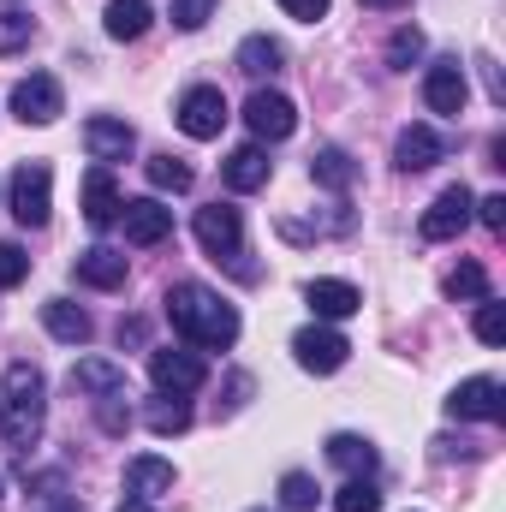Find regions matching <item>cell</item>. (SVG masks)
<instances>
[{
	"mask_svg": "<svg viewBox=\"0 0 506 512\" xmlns=\"http://www.w3.org/2000/svg\"><path fill=\"white\" fill-rule=\"evenodd\" d=\"M441 155H447V137L435 126H405L399 143H393V167H399V173H423V167H435Z\"/></svg>",
	"mask_w": 506,
	"mask_h": 512,
	"instance_id": "14",
	"label": "cell"
},
{
	"mask_svg": "<svg viewBox=\"0 0 506 512\" xmlns=\"http://www.w3.org/2000/svg\"><path fill=\"white\" fill-rule=\"evenodd\" d=\"M447 417H459V423H501L506 417V387L495 376H471V382L453 387V399H447Z\"/></svg>",
	"mask_w": 506,
	"mask_h": 512,
	"instance_id": "9",
	"label": "cell"
},
{
	"mask_svg": "<svg viewBox=\"0 0 506 512\" xmlns=\"http://www.w3.org/2000/svg\"><path fill=\"white\" fill-rule=\"evenodd\" d=\"M215 6H221V0H173V24H179V30H203V24L215 18Z\"/></svg>",
	"mask_w": 506,
	"mask_h": 512,
	"instance_id": "36",
	"label": "cell"
},
{
	"mask_svg": "<svg viewBox=\"0 0 506 512\" xmlns=\"http://www.w3.org/2000/svg\"><path fill=\"white\" fill-rule=\"evenodd\" d=\"M471 215H477V221H483L489 233H501V227H506V197H483V203H477Z\"/></svg>",
	"mask_w": 506,
	"mask_h": 512,
	"instance_id": "39",
	"label": "cell"
},
{
	"mask_svg": "<svg viewBox=\"0 0 506 512\" xmlns=\"http://www.w3.org/2000/svg\"><path fill=\"white\" fill-rule=\"evenodd\" d=\"M245 126H251L256 143H280V137L298 131V108L280 90H256L251 102H245Z\"/></svg>",
	"mask_w": 506,
	"mask_h": 512,
	"instance_id": "12",
	"label": "cell"
},
{
	"mask_svg": "<svg viewBox=\"0 0 506 512\" xmlns=\"http://www.w3.org/2000/svg\"><path fill=\"white\" fill-rule=\"evenodd\" d=\"M78 280L96 286V292H120V286H126V251H108V245L84 251L78 256Z\"/></svg>",
	"mask_w": 506,
	"mask_h": 512,
	"instance_id": "20",
	"label": "cell"
},
{
	"mask_svg": "<svg viewBox=\"0 0 506 512\" xmlns=\"http://www.w3.org/2000/svg\"><path fill=\"white\" fill-rule=\"evenodd\" d=\"M447 298H453V304H483V298H489V274H483V262H459V268L447 274Z\"/></svg>",
	"mask_w": 506,
	"mask_h": 512,
	"instance_id": "29",
	"label": "cell"
},
{
	"mask_svg": "<svg viewBox=\"0 0 506 512\" xmlns=\"http://www.w3.org/2000/svg\"><path fill=\"white\" fill-rule=\"evenodd\" d=\"M42 328L60 340V346H84L90 334H96V322H90V310H78L72 298H48L42 304Z\"/></svg>",
	"mask_w": 506,
	"mask_h": 512,
	"instance_id": "18",
	"label": "cell"
},
{
	"mask_svg": "<svg viewBox=\"0 0 506 512\" xmlns=\"http://www.w3.org/2000/svg\"><path fill=\"white\" fill-rule=\"evenodd\" d=\"M143 423H149L155 435H179V429H191V405H185L179 393H155V399L143 405Z\"/></svg>",
	"mask_w": 506,
	"mask_h": 512,
	"instance_id": "27",
	"label": "cell"
},
{
	"mask_svg": "<svg viewBox=\"0 0 506 512\" xmlns=\"http://www.w3.org/2000/svg\"><path fill=\"white\" fill-rule=\"evenodd\" d=\"M280 507L286 512H310L316 507V483H310L304 471H286V477H280Z\"/></svg>",
	"mask_w": 506,
	"mask_h": 512,
	"instance_id": "33",
	"label": "cell"
},
{
	"mask_svg": "<svg viewBox=\"0 0 506 512\" xmlns=\"http://www.w3.org/2000/svg\"><path fill=\"white\" fill-rule=\"evenodd\" d=\"M191 233H197V245L215 256H245V215L233 209V203H209V209H197V221H191Z\"/></svg>",
	"mask_w": 506,
	"mask_h": 512,
	"instance_id": "5",
	"label": "cell"
},
{
	"mask_svg": "<svg viewBox=\"0 0 506 512\" xmlns=\"http://www.w3.org/2000/svg\"><path fill=\"white\" fill-rule=\"evenodd\" d=\"M334 512H381V489L370 477H352V483L334 495Z\"/></svg>",
	"mask_w": 506,
	"mask_h": 512,
	"instance_id": "31",
	"label": "cell"
},
{
	"mask_svg": "<svg viewBox=\"0 0 506 512\" xmlns=\"http://www.w3.org/2000/svg\"><path fill=\"white\" fill-rule=\"evenodd\" d=\"M102 24H108V36H114V42H137V36L155 24V6H149V0H108Z\"/></svg>",
	"mask_w": 506,
	"mask_h": 512,
	"instance_id": "22",
	"label": "cell"
},
{
	"mask_svg": "<svg viewBox=\"0 0 506 512\" xmlns=\"http://www.w3.org/2000/svg\"><path fill=\"white\" fill-rule=\"evenodd\" d=\"M143 173H149V185H155V191H191V179H197V173H191V161H179V155H149V161H143Z\"/></svg>",
	"mask_w": 506,
	"mask_h": 512,
	"instance_id": "28",
	"label": "cell"
},
{
	"mask_svg": "<svg viewBox=\"0 0 506 512\" xmlns=\"http://www.w3.org/2000/svg\"><path fill=\"white\" fill-rule=\"evenodd\" d=\"M120 185H114V167H90V179H84V221L96 227V233H108L114 221H120Z\"/></svg>",
	"mask_w": 506,
	"mask_h": 512,
	"instance_id": "15",
	"label": "cell"
},
{
	"mask_svg": "<svg viewBox=\"0 0 506 512\" xmlns=\"http://www.w3.org/2000/svg\"><path fill=\"white\" fill-rule=\"evenodd\" d=\"M471 209H477V197L465 191V185H447L429 209H423V221H417V233L429 239V245H441V239H459L465 227H471Z\"/></svg>",
	"mask_w": 506,
	"mask_h": 512,
	"instance_id": "7",
	"label": "cell"
},
{
	"mask_svg": "<svg viewBox=\"0 0 506 512\" xmlns=\"http://www.w3.org/2000/svg\"><path fill=\"white\" fill-rule=\"evenodd\" d=\"M280 6H286V18H298V24H316V18H328L334 0H280Z\"/></svg>",
	"mask_w": 506,
	"mask_h": 512,
	"instance_id": "38",
	"label": "cell"
},
{
	"mask_svg": "<svg viewBox=\"0 0 506 512\" xmlns=\"http://www.w3.org/2000/svg\"><path fill=\"white\" fill-rule=\"evenodd\" d=\"M48 423V376L36 364H6L0 376V441L12 453H30Z\"/></svg>",
	"mask_w": 506,
	"mask_h": 512,
	"instance_id": "2",
	"label": "cell"
},
{
	"mask_svg": "<svg viewBox=\"0 0 506 512\" xmlns=\"http://www.w3.org/2000/svg\"><path fill=\"white\" fill-rule=\"evenodd\" d=\"M417 60H423V30L399 24V30H393V42H387V66H393V72H411Z\"/></svg>",
	"mask_w": 506,
	"mask_h": 512,
	"instance_id": "30",
	"label": "cell"
},
{
	"mask_svg": "<svg viewBox=\"0 0 506 512\" xmlns=\"http://www.w3.org/2000/svg\"><path fill=\"white\" fill-rule=\"evenodd\" d=\"M30 36H36V24H30L24 12H0V54H18V48H30Z\"/></svg>",
	"mask_w": 506,
	"mask_h": 512,
	"instance_id": "34",
	"label": "cell"
},
{
	"mask_svg": "<svg viewBox=\"0 0 506 512\" xmlns=\"http://www.w3.org/2000/svg\"><path fill=\"white\" fill-rule=\"evenodd\" d=\"M280 66H286V48H280L274 36H245V42H239V72H245V78H274Z\"/></svg>",
	"mask_w": 506,
	"mask_h": 512,
	"instance_id": "25",
	"label": "cell"
},
{
	"mask_svg": "<svg viewBox=\"0 0 506 512\" xmlns=\"http://www.w3.org/2000/svg\"><path fill=\"white\" fill-rule=\"evenodd\" d=\"M328 459H334L346 477H376V465H381L376 441H364V435H334V441H328Z\"/></svg>",
	"mask_w": 506,
	"mask_h": 512,
	"instance_id": "23",
	"label": "cell"
},
{
	"mask_svg": "<svg viewBox=\"0 0 506 512\" xmlns=\"http://www.w3.org/2000/svg\"><path fill=\"white\" fill-rule=\"evenodd\" d=\"M72 387H84V393H96V399H108V393H126V364H108V358H78Z\"/></svg>",
	"mask_w": 506,
	"mask_h": 512,
	"instance_id": "24",
	"label": "cell"
},
{
	"mask_svg": "<svg viewBox=\"0 0 506 512\" xmlns=\"http://www.w3.org/2000/svg\"><path fill=\"white\" fill-rule=\"evenodd\" d=\"M167 489H173V465H167V459L143 453V459L126 465V495L131 501H155V495H167Z\"/></svg>",
	"mask_w": 506,
	"mask_h": 512,
	"instance_id": "21",
	"label": "cell"
},
{
	"mask_svg": "<svg viewBox=\"0 0 506 512\" xmlns=\"http://www.w3.org/2000/svg\"><path fill=\"white\" fill-rule=\"evenodd\" d=\"M358 6H370V12H399V6H411V0H358Z\"/></svg>",
	"mask_w": 506,
	"mask_h": 512,
	"instance_id": "40",
	"label": "cell"
},
{
	"mask_svg": "<svg viewBox=\"0 0 506 512\" xmlns=\"http://www.w3.org/2000/svg\"><path fill=\"white\" fill-rule=\"evenodd\" d=\"M48 512H84V507H72L66 495H48Z\"/></svg>",
	"mask_w": 506,
	"mask_h": 512,
	"instance_id": "41",
	"label": "cell"
},
{
	"mask_svg": "<svg viewBox=\"0 0 506 512\" xmlns=\"http://www.w3.org/2000/svg\"><path fill=\"white\" fill-rule=\"evenodd\" d=\"M120 227H126V245L149 251L173 233V209H161L155 197H131V203H120Z\"/></svg>",
	"mask_w": 506,
	"mask_h": 512,
	"instance_id": "13",
	"label": "cell"
},
{
	"mask_svg": "<svg viewBox=\"0 0 506 512\" xmlns=\"http://www.w3.org/2000/svg\"><path fill=\"white\" fill-rule=\"evenodd\" d=\"M221 173H227V185H233V191H262V185H268V173H274V161H268V149H262V143H239V149L227 155V167H221Z\"/></svg>",
	"mask_w": 506,
	"mask_h": 512,
	"instance_id": "19",
	"label": "cell"
},
{
	"mask_svg": "<svg viewBox=\"0 0 506 512\" xmlns=\"http://www.w3.org/2000/svg\"><path fill=\"white\" fill-rule=\"evenodd\" d=\"M161 304H167L173 334H179L185 346H197V352H227V346L239 340V310H233L221 292L197 286V280H179Z\"/></svg>",
	"mask_w": 506,
	"mask_h": 512,
	"instance_id": "1",
	"label": "cell"
},
{
	"mask_svg": "<svg viewBox=\"0 0 506 512\" xmlns=\"http://www.w3.org/2000/svg\"><path fill=\"white\" fill-rule=\"evenodd\" d=\"M221 126H227V96L215 84H191L179 96V131L197 137V143H209V137H221Z\"/></svg>",
	"mask_w": 506,
	"mask_h": 512,
	"instance_id": "10",
	"label": "cell"
},
{
	"mask_svg": "<svg viewBox=\"0 0 506 512\" xmlns=\"http://www.w3.org/2000/svg\"><path fill=\"white\" fill-rule=\"evenodd\" d=\"M120 512H155V507H149V501H126Z\"/></svg>",
	"mask_w": 506,
	"mask_h": 512,
	"instance_id": "42",
	"label": "cell"
},
{
	"mask_svg": "<svg viewBox=\"0 0 506 512\" xmlns=\"http://www.w3.org/2000/svg\"><path fill=\"white\" fill-rule=\"evenodd\" d=\"M423 102H429V114L459 120V114H465V102H471L465 66H459V60H435V66H429V78H423Z\"/></svg>",
	"mask_w": 506,
	"mask_h": 512,
	"instance_id": "11",
	"label": "cell"
},
{
	"mask_svg": "<svg viewBox=\"0 0 506 512\" xmlns=\"http://www.w3.org/2000/svg\"><path fill=\"white\" fill-rule=\"evenodd\" d=\"M149 382L155 393H197V387L209 382V364H203V352L197 346H155L149 352Z\"/></svg>",
	"mask_w": 506,
	"mask_h": 512,
	"instance_id": "4",
	"label": "cell"
},
{
	"mask_svg": "<svg viewBox=\"0 0 506 512\" xmlns=\"http://www.w3.org/2000/svg\"><path fill=\"white\" fill-rule=\"evenodd\" d=\"M310 179L316 185H328V191H352V179H358V161L346 155V149H316V161H310Z\"/></svg>",
	"mask_w": 506,
	"mask_h": 512,
	"instance_id": "26",
	"label": "cell"
},
{
	"mask_svg": "<svg viewBox=\"0 0 506 512\" xmlns=\"http://www.w3.org/2000/svg\"><path fill=\"white\" fill-rule=\"evenodd\" d=\"M84 149H90V161L114 167V161H126L131 149H137V131H131L126 120H108V114H96V120L84 126Z\"/></svg>",
	"mask_w": 506,
	"mask_h": 512,
	"instance_id": "17",
	"label": "cell"
},
{
	"mask_svg": "<svg viewBox=\"0 0 506 512\" xmlns=\"http://www.w3.org/2000/svg\"><path fill=\"white\" fill-rule=\"evenodd\" d=\"M304 304H310L322 322H346V316L364 310V292H358L352 280H310V286H304Z\"/></svg>",
	"mask_w": 506,
	"mask_h": 512,
	"instance_id": "16",
	"label": "cell"
},
{
	"mask_svg": "<svg viewBox=\"0 0 506 512\" xmlns=\"http://www.w3.org/2000/svg\"><path fill=\"white\" fill-rule=\"evenodd\" d=\"M96 423H102L108 435H126V429H131V405H126V393H108V399H96Z\"/></svg>",
	"mask_w": 506,
	"mask_h": 512,
	"instance_id": "35",
	"label": "cell"
},
{
	"mask_svg": "<svg viewBox=\"0 0 506 512\" xmlns=\"http://www.w3.org/2000/svg\"><path fill=\"white\" fill-rule=\"evenodd\" d=\"M292 358H298V370H310V376H334L346 358H352V346H346V334H334V328H298L292 334Z\"/></svg>",
	"mask_w": 506,
	"mask_h": 512,
	"instance_id": "8",
	"label": "cell"
},
{
	"mask_svg": "<svg viewBox=\"0 0 506 512\" xmlns=\"http://www.w3.org/2000/svg\"><path fill=\"white\" fill-rule=\"evenodd\" d=\"M12 215H18V227H48V215H54V167L48 161L12 167Z\"/></svg>",
	"mask_w": 506,
	"mask_h": 512,
	"instance_id": "3",
	"label": "cell"
},
{
	"mask_svg": "<svg viewBox=\"0 0 506 512\" xmlns=\"http://www.w3.org/2000/svg\"><path fill=\"white\" fill-rule=\"evenodd\" d=\"M24 274H30V256L18 251V245H12V239H0V286H6V292H12V286H18V280H24Z\"/></svg>",
	"mask_w": 506,
	"mask_h": 512,
	"instance_id": "37",
	"label": "cell"
},
{
	"mask_svg": "<svg viewBox=\"0 0 506 512\" xmlns=\"http://www.w3.org/2000/svg\"><path fill=\"white\" fill-rule=\"evenodd\" d=\"M60 108H66L60 78L30 72V78H18V84H12V114H18L24 126H54V120H60Z\"/></svg>",
	"mask_w": 506,
	"mask_h": 512,
	"instance_id": "6",
	"label": "cell"
},
{
	"mask_svg": "<svg viewBox=\"0 0 506 512\" xmlns=\"http://www.w3.org/2000/svg\"><path fill=\"white\" fill-rule=\"evenodd\" d=\"M477 340L483 346H506V304L501 298H483L477 304Z\"/></svg>",
	"mask_w": 506,
	"mask_h": 512,
	"instance_id": "32",
	"label": "cell"
}]
</instances>
